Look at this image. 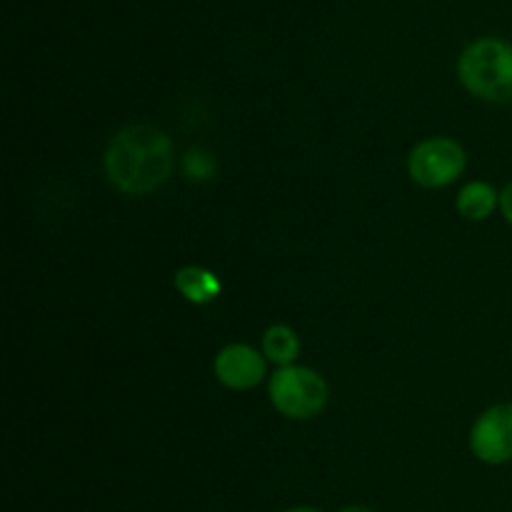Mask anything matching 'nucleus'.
<instances>
[{
	"instance_id": "obj_1",
	"label": "nucleus",
	"mask_w": 512,
	"mask_h": 512,
	"mask_svg": "<svg viewBox=\"0 0 512 512\" xmlns=\"http://www.w3.org/2000/svg\"><path fill=\"white\" fill-rule=\"evenodd\" d=\"M108 180L128 195H148L173 173V143L153 125H128L105 153Z\"/></svg>"
},
{
	"instance_id": "obj_2",
	"label": "nucleus",
	"mask_w": 512,
	"mask_h": 512,
	"mask_svg": "<svg viewBox=\"0 0 512 512\" xmlns=\"http://www.w3.org/2000/svg\"><path fill=\"white\" fill-rule=\"evenodd\" d=\"M458 78L475 98L488 103L512 100V43L503 38H480L463 50Z\"/></svg>"
},
{
	"instance_id": "obj_3",
	"label": "nucleus",
	"mask_w": 512,
	"mask_h": 512,
	"mask_svg": "<svg viewBox=\"0 0 512 512\" xmlns=\"http://www.w3.org/2000/svg\"><path fill=\"white\" fill-rule=\"evenodd\" d=\"M268 393L275 410L290 420H310L328 405V383L303 365L275 370Z\"/></svg>"
},
{
	"instance_id": "obj_4",
	"label": "nucleus",
	"mask_w": 512,
	"mask_h": 512,
	"mask_svg": "<svg viewBox=\"0 0 512 512\" xmlns=\"http://www.w3.org/2000/svg\"><path fill=\"white\" fill-rule=\"evenodd\" d=\"M465 150L453 138H428L413 148L408 158L410 178L423 188H445L463 175Z\"/></svg>"
},
{
	"instance_id": "obj_5",
	"label": "nucleus",
	"mask_w": 512,
	"mask_h": 512,
	"mask_svg": "<svg viewBox=\"0 0 512 512\" xmlns=\"http://www.w3.org/2000/svg\"><path fill=\"white\" fill-rule=\"evenodd\" d=\"M470 450L485 465H505L512 460V403L485 410L470 430Z\"/></svg>"
},
{
	"instance_id": "obj_6",
	"label": "nucleus",
	"mask_w": 512,
	"mask_h": 512,
	"mask_svg": "<svg viewBox=\"0 0 512 512\" xmlns=\"http://www.w3.org/2000/svg\"><path fill=\"white\" fill-rule=\"evenodd\" d=\"M215 378L233 390H250L265 378V355L250 345L233 343L215 355Z\"/></svg>"
},
{
	"instance_id": "obj_7",
	"label": "nucleus",
	"mask_w": 512,
	"mask_h": 512,
	"mask_svg": "<svg viewBox=\"0 0 512 512\" xmlns=\"http://www.w3.org/2000/svg\"><path fill=\"white\" fill-rule=\"evenodd\" d=\"M175 288H178L180 293L190 300V303L203 305V303H210V300L218 298L220 290H223V285H220V280L215 278L210 270L190 265V268H183L175 273Z\"/></svg>"
},
{
	"instance_id": "obj_8",
	"label": "nucleus",
	"mask_w": 512,
	"mask_h": 512,
	"mask_svg": "<svg viewBox=\"0 0 512 512\" xmlns=\"http://www.w3.org/2000/svg\"><path fill=\"white\" fill-rule=\"evenodd\" d=\"M498 205H500L498 190H495L490 183H483V180L468 183L458 195V213L468 220L490 218Z\"/></svg>"
},
{
	"instance_id": "obj_9",
	"label": "nucleus",
	"mask_w": 512,
	"mask_h": 512,
	"mask_svg": "<svg viewBox=\"0 0 512 512\" xmlns=\"http://www.w3.org/2000/svg\"><path fill=\"white\" fill-rule=\"evenodd\" d=\"M300 353V338L293 328L288 325H273L265 330L263 335V355L270 363L288 368Z\"/></svg>"
},
{
	"instance_id": "obj_10",
	"label": "nucleus",
	"mask_w": 512,
	"mask_h": 512,
	"mask_svg": "<svg viewBox=\"0 0 512 512\" xmlns=\"http://www.w3.org/2000/svg\"><path fill=\"white\" fill-rule=\"evenodd\" d=\"M183 165H185V173H188V178H193V180H208V178H213V173H215V160L208 150H200V148L190 150V153L185 155Z\"/></svg>"
},
{
	"instance_id": "obj_11",
	"label": "nucleus",
	"mask_w": 512,
	"mask_h": 512,
	"mask_svg": "<svg viewBox=\"0 0 512 512\" xmlns=\"http://www.w3.org/2000/svg\"><path fill=\"white\" fill-rule=\"evenodd\" d=\"M500 210H503V218L512 225V180L505 185L503 193H500Z\"/></svg>"
},
{
	"instance_id": "obj_12",
	"label": "nucleus",
	"mask_w": 512,
	"mask_h": 512,
	"mask_svg": "<svg viewBox=\"0 0 512 512\" xmlns=\"http://www.w3.org/2000/svg\"><path fill=\"white\" fill-rule=\"evenodd\" d=\"M340 512H373V510L365 508V505H348V508H343Z\"/></svg>"
},
{
	"instance_id": "obj_13",
	"label": "nucleus",
	"mask_w": 512,
	"mask_h": 512,
	"mask_svg": "<svg viewBox=\"0 0 512 512\" xmlns=\"http://www.w3.org/2000/svg\"><path fill=\"white\" fill-rule=\"evenodd\" d=\"M285 512H320V510H315V508H290Z\"/></svg>"
}]
</instances>
